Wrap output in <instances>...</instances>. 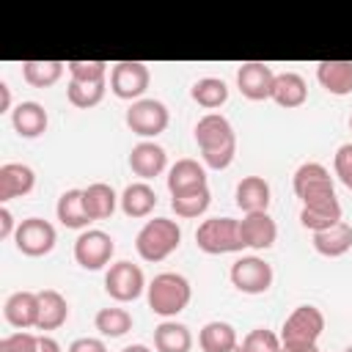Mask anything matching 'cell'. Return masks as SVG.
Here are the masks:
<instances>
[{"instance_id": "1", "label": "cell", "mask_w": 352, "mask_h": 352, "mask_svg": "<svg viewBox=\"0 0 352 352\" xmlns=\"http://www.w3.org/2000/svg\"><path fill=\"white\" fill-rule=\"evenodd\" d=\"M195 143L201 148L204 165L212 170H223L234 162L236 154V135L234 126L226 116L220 113H206L195 124Z\"/></svg>"}, {"instance_id": "2", "label": "cell", "mask_w": 352, "mask_h": 352, "mask_svg": "<svg viewBox=\"0 0 352 352\" xmlns=\"http://www.w3.org/2000/svg\"><path fill=\"white\" fill-rule=\"evenodd\" d=\"M148 294V308L162 316V319H173L176 314H182L190 305L192 297V286L184 275L179 272H160L154 275V280L146 286Z\"/></svg>"}, {"instance_id": "3", "label": "cell", "mask_w": 352, "mask_h": 352, "mask_svg": "<svg viewBox=\"0 0 352 352\" xmlns=\"http://www.w3.org/2000/svg\"><path fill=\"white\" fill-rule=\"evenodd\" d=\"M182 245V228L176 220L170 217H154V220H146V226L138 231L135 236V250L143 261H162L168 258L176 248Z\"/></svg>"}, {"instance_id": "4", "label": "cell", "mask_w": 352, "mask_h": 352, "mask_svg": "<svg viewBox=\"0 0 352 352\" xmlns=\"http://www.w3.org/2000/svg\"><path fill=\"white\" fill-rule=\"evenodd\" d=\"M195 245H198V250H204L209 256L239 253L245 248L242 234H239V220H234V217H209V220H204L195 231Z\"/></svg>"}, {"instance_id": "5", "label": "cell", "mask_w": 352, "mask_h": 352, "mask_svg": "<svg viewBox=\"0 0 352 352\" xmlns=\"http://www.w3.org/2000/svg\"><path fill=\"white\" fill-rule=\"evenodd\" d=\"M292 187L294 195L302 201V206H314L336 198L333 176L322 162H302L292 176Z\"/></svg>"}, {"instance_id": "6", "label": "cell", "mask_w": 352, "mask_h": 352, "mask_svg": "<svg viewBox=\"0 0 352 352\" xmlns=\"http://www.w3.org/2000/svg\"><path fill=\"white\" fill-rule=\"evenodd\" d=\"M322 330L324 314L316 305H297L280 327V344H316Z\"/></svg>"}, {"instance_id": "7", "label": "cell", "mask_w": 352, "mask_h": 352, "mask_svg": "<svg viewBox=\"0 0 352 352\" xmlns=\"http://www.w3.org/2000/svg\"><path fill=\"white\" fill-rule=\"evenodd\" d=\"M170 113L160 99H138L126 110V126L140 138H157L168 129Z\"/></svg>"}, {"instance_id": "8", "label": "cell", "mask_w": 352, "mask_h": 352, "mask_svg": "<svg viewBox=\"0 0 352 352\" xmlns=\"http://www.w3.org/2000/svg\"><path fill=\"white\" fill-rule=\"evenodd\" d=\"M116 253V242L107 231L88 228L74 239V261L82 270H104Z\"/></svg>"}, {"instance_id": "9", "label": "cell", "mask_w": 352, "mask_h": 352, "mask_svg": "<svg viewBox=\"0 0 352 352\" xmlns=\"http://www.w3.org/2000/svg\"><path fill=\"white\" fill-rule=\"evenodd\" d=\"M146 289V278L143 270L132 261H116L107 267L104 272V292L116 300V302H132L143 294Z\"/></svg>"}, {"instance_id": "10", "label": "cell", "mask_w": 352, "mask_h": 352, "mask_svg": "<svg viewBox=\"0 0 352 352\" xmlns=\"http://www.w3.org/2000/svg\"><path fill=\"white\" fill-rule=\"evenodd\" d=\"M55 226L44 217H28L16 226V234H14V245L19 253L30 256V258H38V256H47L52 248H55Z\"/></svg>"}, {"instance_id": "11", "label": "cell", "mask_w": 352, "mask_h": 352, "mask_svg": "<svg viewBox=\"0 0 352 352\" xmlns=\"http://www.w3.org/2000/svg\"><path fill=\"white\" fill-rule=\"evenodd\" d=\"M148 82H151V72L140 60H121L110 69V91L118 99H129V102L143 99Z\"/></svg>"}, {"instance_id": "12", "label": "cell", "mask_w": 352, "mask_h": 352, "mask_svg": "<svg viewBox=\"0 0 352 352\" xmlns=\"http://www.w3.org/2000/svg\"><path fill=\"white\" fill-rule=\"evenodd\" d=\"M234 289H239L242 294H264L270 286H272V267L258 258V256H242L231 264V272H228Z\"/></svg>"}, {"instance_id": "13", "label": "cell", "mask_w": 352, "mask_h": 352, "mask_svg": "<svg viewBox=\"0 0 352 352\" xmlns=\"http://www.w3.org/2000/svg\"><path fill=\"white\" fill-rule=\"evenodd\" d=\"M236 85L239 94L250 102H261V99H272V85H275V72L267 63L258 60H248L236 69Z\"/></svg>"}, {"instance_id": "14", "label": "cell", "mask_w": 352, "mask_h": 352, "mask_svg": "<svg viewBox=\"0 0 352 352\" xmlns=\"http://www.w3.org/2000/svg\"><path fill=\"white\" fill-rule=\"evenodd\" d=\"M165 165H168V154L154 140H140L129 151V168H132L135 176H140V182H148V179L160 176L165 170Z\"/></svg>"}, {"instance_id": "15", "label": "cell", "mask_w": 352, "mask_h": 352, "mask_svg": "<svg viewBox=\"0 0 352 352\" xmlns=\"http://www.w3.org/2000/svg\"><path fill=\"white\" fill-rule=\"evenodd\" d=\"M239 234H242L245 248L267 250V248H272L275 239H278V226H275V220L270 217V212H253V214H245V217L239 220Z\"/></svg>"}, {"instance_id": "16", "label": "cell", "mask_w": 352, "mask_h": 352, "mask_svg": "<svg viewBox=\"0 0 352 352\" xmlns=\"http://www.w3.org/2000/svg\"><path fill=\"white\" fill-rule=\"evenodd\" d=\"M36 187V173L25 162H6L0 165V204L11 198H22Z\"/></svg>"}, {"instance_id": "17", "label": "cell", "mask_w": 352, "mask_h": 352, "mask_svg": "<svg viewBox=\"0 0 352 352\" xmlns=\"http://www.w3.org/2000/svg\"><path fill=\"white\" fill-rule=\"evenodd\" d=\"M3 314H6V322L16 330H28V327H36L38 324V292H14L6 305H3Z\"/></svg>"}, {"instance_id": "18", "label": "cell", "mask_w": 352, "mask_h": 352, "mask_svg": "<svg viewBox=\"0 0 352 352\" xmlns=\"http://www.w3.org/2000/svg\"><path fill=\"white\" fill-rule=\"evenodd\" d=\"M206 187V168L198 162V160H176L168 170V190L170 195H184V192H192V190H201Z\"/></svg>"}, {"instance_id": "19", "label": "cell", "mask_w": 352, "mask_h": 352, "mask_svg": "<svg viewBox=\"0 0 352 352\" xmlns=\"http://www.w3.org/2000/svg\"><path fill=\"white\" fill-rule=\"evenodd\" d=\"M236 206L245 212V214H253V212H267L270 209V201H272V190L267 184L264 176H242L239 184H236Z\"/></svg>"}, {"instance_id": "20", "label": "cell", "mask_w": 352, "mask_h": 352, "mask_svg": "<svg viewBox=\"0 0 352 352\" xmlns=\"http://www.w3.org/2000/svg\"><path fill=\"white\" fill-rule=\"evenodd\" d=\"M11 124H14V132L19 138L33 140V138H41L47 132L50 118H47L44 104H38V102H19L11 110Z\"/></svg>"}, {"instance_id": "21", "label": "cell", "mask_w": 352, "mask_h": 352, "mask_svg": "<svg viewBox=\"0 0 352 352\" xmlns=\"http://www.w3.org/2000/svg\"><path fill=\"white\" fill-rule=\"evenodd\" d=\"M316 80L333 96L352 94V60H319Z\"/></svg>"}, {"instance_id": "22", "label": "cell", "mask_w": 352, "mask_h": 352, "mask_svg": "<svg viewBox=\"0 0 352 352\" xmlns=\"http://www.w3.org/2000/svg\"><path fill=\"white\" fill-rule=\"evenodd\" d=\"M305 99H308V82L302 80V74H297V72H280V74H275L272 102L278 107L294 110V107L305 104Z\"/></svg>"}, {"instance_id": "23", "label": "cell", "mask_w": 352, "mask_h": 352, "mask_svg": "<svg viewBox=\"0 0 352 352\" xmlns=\"http://www.w3.org/2000/svg\"><path fill=\"white\" fill-rule=\"evenodd\" d=\"M118 204H121V212L126 217H132V220L148 217L154 212V206H157V192H154V187L148 182H132V184L124 187Z\"/></svg>"}, {"instance_id": "24", "label": "cell", "mask_w": 352, "mask_h": 352, "mask_svg": "<svg viewBox=\"0 0 352 352\" xmlns=\"http://www.w3.org/2000/svg\"><path fill=\"white\" fill-rule=\"evenodd\" d=\"M66 319H69L66 297L60 292H55V289L38 292V324H36V330H44V333L47 330H58V327L66 324Z\"/></svg>"}, {"instance_id": "25", "label": "cell", "mask_w": 352, "mask_h": 352, "mask_svg": "<svg viewBox=\"0 0 352 352\" xmlns=\"http://www.w3.org/2000/svg\"><path fill=\"white\" fill-rule=\"evenodd\" d=\"M352 248V226L349 223H336L324 231H316L314 234V250L319 256H327V258H338L344 256L346 250Z\"/></svg>"}, {"instance_id": "26", "label": "cell", "mask_w": 352, "mask_h": 352, "mask_svg": "<svg viewBox=\"0 0 352 352\" xmlns=\"http://www.w3.org/2000/svg\"><path fill=\"white\" fill-rule=\"evenodd\" d=\"M154 349L157 352H190L192 349V333L187 324L165 319L154 327Z\"/></svg>"}, {"instance_id": "27", "label": "cell", "mask_w": 352, "mask_h": 352, "mask_svg": "<svg viewBox=\"0 0 352 352\" xmlns=\"http://www.w3.org/2000/svg\"><path fill=\"white\" fill-rule=\"evenodd\" d=\"M82 204H85V212L91 220H107L118 206V195L110 184L94 182L82 190Z\"/></svg>"}, {"instance_id": "28", "label": "cell", "mask_w": 352, "mask_h": 352, "mask_svg": "<svg viewBox=\"0 0 352 352\" xmlns=\"http://www.w3.org/2000/svg\"><path fill=\"white\" fill-rule=\"evenodd\" d=\"M55 214H58L60 226H66V228H88L91 217L82 204V190H77V187L66 190L55 204Z\"/></svg>"}, {"instance_id": "29", "label": "cell", "mask_w": 352, "mask_h": 352, "mask_svg": "<svg viewBox=\"0 0 352 352\" xmlns=\"http://www.w3.org/2000/svg\"><path fill=\"white\" fill-rule=\"evenodd\" d=\"M198 344L204 352H231L236 346V330L228 322H206L198 333Z\"/></svg>"}, {"instance_id": "30", "label": "cell", "mask_w": 352, "mask_h": 352, "mask_svg": "<svg viewBox=\"0 0 352 352\" xmlns=\"http://www.w3.org/2000/svg\"><path fill=\"white\" fill-rule=\"evenodd\" d=\"M300 223H302V228H308L314 234L341 223V204H338V198L324 201V204H314V206H302L300 209Z\"/></svg>"}, {"instance_id": "31", "label": "cell", "mask_w": 352, "mask_h": 352, "mask_svg": "<svg viewBox=\"0 0 352 352\" xmlns=\"http://www.w3.org/2000/svg\"><path fill=\"white\" fill-rule=\"evenodd\" d=\"M190 96H192L195 104H201L206 110H217L228 102V85L220 77H201V80L192 82Z\"/></svg>"}, {"instance_id": "32", "label": "cell", "mask_w": 352, "mask_h": 352, "mask_svg": "<svg viewBox=\"0 0 352 352\" xmlns=\"http://www.w3.org/2000/svg\"><path fill=\"white\" fill-rule=\"evenodd\" d=\"M66 63L63 60H25L22 63V77L33 88H50L60 80Z\"/></svg>"}, {"instance_id": "33", "label": "cell", "mask_w": 352, "mask_h": 352, "mask_svg": "<svg viewBox=\"0 0 352 352\" xmlns=\"http://www.w3.org/2000/svg\"><path fill=\"white\" fill-rule=\"evenodd\" d=\"M94 327L104 338H121L132 330V314L126 308H99L94 316Z\"/></svg>"}, {"instance_id": "34", "label": "cell", "mask_w": 352, "mask_h": 352, "mask_svg": "<svg viewBox=\"0 0 352 352\" xmlns=\"http://www.w3.org/2000/svg\"><path fill=\"white\" fill-rule=\"evenodd\" d=\"M209 204H212L209 187H201V190H192L184 195H170V209L176 212V217H184V220L201 217L209 209Z\"/></svg>"}, {"instance_id": "35", "label": "cell", "mask_w": 352, "mask_h": 352, "mask_svg": "<svg viewBox=\"0 0 352 352\" xmlns=\"http://www.w3.org/2000/svg\"><path fill=\"white\" fill-rule=\"evenodd\" d=\"M104 88H107V82H77V80H69L66 96H69V102L74 107L91 110L104 99Z\"/></svg>"}, {"instance_id": "36", "label": "cell", "mask_w": 352, "mask_h": 352, "mask_svg": "<svg viewBox=\"0 0 352 352\" xmlns=\"http://www.w3.org/2000/svg\"><path fill=\"white\" fill-rule=\"evenodd\" d=\"M66 69L77 82H104L107 77L104 60H66Z\"/></svg>"}, {"instance_id": "37", "label": "cell", "mask_w": 352, "mask_h": 352, "mask_svg": "<svg viewBox=\"0 0 352 352\" xmlns=\"http://www.w3.org/2000/svg\"><path fill=\"white\" fill-rule=\"evenodd\" d=\"M242 349L245 352H280V336H275L267 327H256L245 336Z\"/></svg>"}, {"instance_id": "38", "label": "cell", "mask_w": 352, "mask_h": 352, "mask_svg": "<svg viewBox=\"0 0 352 352\" xmlns=\"http://www.w3.org/2000/svg\"><path fill=\"white\" fill-rule=\"evenodd\" d=\"M38 346V336L28 333V330H16L6 338H0V352H36Z\"/></svg>"}, {"instance_id": "39", "label": "cell", "mask_w": 352, "mask_h": 352, "mask_svg": "<svg viewBox=\"0 0 352 352\" xmlns=\"http://www.w3.org/2000/svg\"><path fill=\"white\" fill-rule=\"evenodd\" d=\"M333 168H336L338 182H341L346 190H352V143H341V146L336 148Z\"/></svg>"}, {"instance_id": "40", "label": "cell", "mask_w": 352, "mask_h": 352, "mask_svg": "<svg viewBox=\"0 0 352 352\" xmlns=\"http://www.w3.org/2000/svg\"><path fill=\"white\" fill-rule=\"evenodd\" d=\"M66 352H107L104 341L102 338H94V336H82V338H74L69 344Z\"/></svg>"}, {"instance_id": "41", "label": "cell", "mask_w": 352, "mask_h": 352, "mask_svg": "<svg viewBox=\"0 0 352 352\" xmlns=\"http://www.w3.org/2000/svg\"><path fill=\"white\" fill-rule=\"evenodd\" d=\"M16 234V226H14V214L8 206H0V239H8Z\"/></svg>"}, {"instance_id": "42", "label": "cell", "mask_w": 352, "mask_h": 352, "mask_svg": "<svg viewBox=\"0 0 352 352\" xmlns=\"http://www.w3.org/2000/svg\"><path fill=\"white\" fill-rule=\"evenodd\" d=\"M36 352H60V344H58L52 336L41 333V336H38V346H36Z\"/></svg>"}, {"instance_id": "43", "label": "cell", "mask_w": 352, "mask_h": 352, "mask_svg": "<svg viewBox=\"0 0 352 352\" xmlns=\"http://www.w3.org/2000/svg\"><path fill=\"white\" fill-rule=\"evenodd\" d=\"M280 352H319L316 344H280Z\"/></svg>"}, {"instance_id": "44", "label": "cell", "mask_w": 352, "mask_h": 352, "mask_svg": "<svg viewBox=\"0 0 352 352\" xmlns=\"http://www.w3.org/2000/svg\"><path fill=\"white\" fill-rule=\"evenodd\" d=\"M11 110V88L6 82H0V113Z\"/></svg>"}, {"instance_id": "45", "label": "cell", "mask_w": 352, "mask_h": 352, "mask_svg": "<svg viewBox=\"0 0 352 352\" xmlns=\"http://www.w3.org/2000/svg\"><path fill=\"white\" fill-rule=\"evenodd\" d=\"M121 352H151L146 344H129V346H124Z\"/></svg>"}, {"instance_id": "46", "label": "cell", "mask_w": 352, "mask_h": 352, "mask_svg": "<svg viewBox=\"0 0 352 352\" xmlns=\"http://www.w3.org/2000/svg\"><path fill=\"white\" fill-rule=\"evenodd\" d=\"M231 352H245V349H242V344H236V346H234Z\"/></svg>"}, {"instance_id": "47", "label": "cell", "mask_w": 352, "mask_h": 352, "mask_svg": "<svg viewBox=\"0 0 352 352\" xmlns=\"http://www.w3.org/2000/svg\"><path fill=\"white\" fill-rule=\"evenodd\" d=\"M349 129H352V116H349Z\"/></svg>"}]
</instances>
